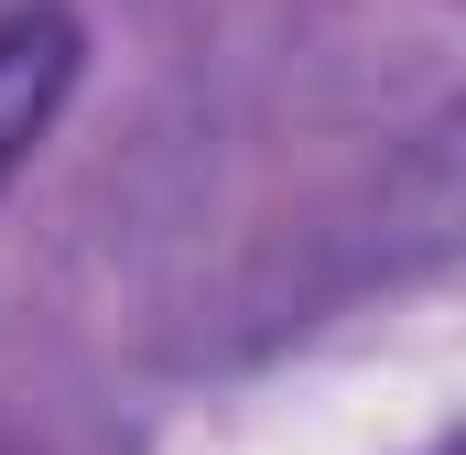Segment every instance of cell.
<instances>
[{
  "mask_svg": "<svg viewBox=\"0 0 466 455\" xmlns=\"http://www.w3.org/2000/svg\"><path fill=\"white\" fill-rule=\"evenodd\" d=\"M66 87H76V22H66L55 0L11 11V22H0V185H11L22 152L55 130Z\"/></svg>",
  "mask_w": 466,
  "mask_h": 455,
  "instance_id": "cell-1",
  "label": "cell"
}]
</instances>
